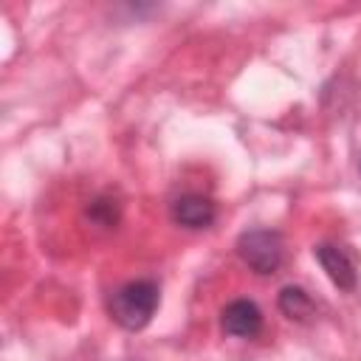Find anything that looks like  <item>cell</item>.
Here are the masks:
<instances>
[{"mask_svg":"<svg viewBox=\"0 0 361 361\" xmlns=\"http://www.w3.org/2000/svg\"><path fill=\"white\" fill-rule=\"evenodd\" d=\"M161 305V288L155 279H130L110 293L107 310L124 330H141L152 322Z\"/></svg>","mask_w":361,"mask_h":361,"instance_id":"obj_1","label":"cell"},{"mask_svg":"<svg viewBox=\"0 0 361 361\" xmlns=\"http://www.w3.org/2000/svg\"><path fill=\"white\" fill-rule=\"evenodd\" d=\"M276 305H279V310H282L288 319H293V322H307V319L316 313V305H313L310 293H307L305 288H299V285H285V288L279 290Z\"/></svg>","mask_w":361,"mask_h":361,"instance_id":"obj_6","label":"cell"},{"mask_svg":"<svg viewBox=\"0 0 361 361\" xmlns=\"http://www.w3.org/2000/svg\"><path fill=\"white\" fill-rule=\"evenodd\" d=\"M313 257L319 259L322 271L330 276V282H333L336 288L353 290V288L358 285L355 262H353V257H350L341 245H336V243H319V245L313 248Z\"/></svg>","mask_w":361,"mask_h":361,"instance_id":"obj_5","label":"cell"},{"mask_svg":"<svg viewBox=\"0 0 361 361\" xmlns=\"http://www.w3.org/2000/svg\"><path fill=\"white\" fill-rule=\"evenodd\" d=\"M358 169H361V164H358Z\"/></svg>","mask_w":361,"mask_h":361,"instance_id":"obj_8","label":"cell"},{"mask_svg":"<svg viewBox=\"0 0 361 361\" xmlns=\"http://www.w3.org/2000/svg\"><path fill=\"white\" fill-rule=\"evenodd\" d=\"M220 327L234 338H257L262 333V310L251 299H234L220 310Z\"/></svg>","mask_w":361,"mask_h":361,"instance_id":"obj_4","label":"cell"},{"mask_svg":"<svg viewBox=\"0 0 361 361\" xmlns=\"http://www.w3.org/2000/svg\"><path fill=\"white\" fill-rule=\"evenodd\" d=\"M169 217H172V223L197 231V228H209L214 223L217 206L212 197H206L200 192H183L169 203Z\"/></svg>","mask_w":361,"mask_h":361,"instance_id":"obj_3","label":"cell"},{"mask_svg":"<svg viewBox=\"0 0 361 361\" xmlns=\"http://www.w3.org/2000/svg\"><path fill=\"white\" fill-rule=\"evenodd\" d=\"M237 254L254 274H274L285 259V240L274 228H251L237 237Z\"/></svg>","mask_w":361,"mask_h":361,"instance_id":"obj_2","label":"cell"},{"mask_svg":"<svg viewBox=\"0 0 361 361\" xmlns=\"http://www.w3.org/2000/svg\"><path fill=\"white\" fill-rule=\"evenodd\" d=\"M85 214H87V220H90L93 226H99V228H116V223L121 220L118 200L110 197V195H99V197H93Z\"/></svg>","mask_w":361,"mask_h":361,"instance_id":"obj_7","label":"cell"}]
</instances>
